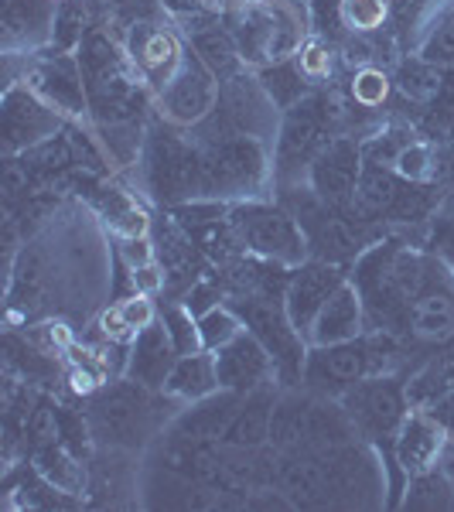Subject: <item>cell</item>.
<instances>
[{"label":"cell","mask_w":454,"mask_h":512,"mask_svg":"<svg viewBox=\"0 0 454 512\" xmlns=\"http://www.w3.org/2000/svg\"><path fill=\"white\" fill-rule=\"evenodd\" d=\"M110 229L89 202H65L21 243L4 263L7 325L24 328L35 321L65 318L76 328L99 318L113 291Z\"/></svg>","instance_id":"obj_1"},{"label":"cell","mask_w":454,"mask_h":512,"mask_svg":"<svg viewBox=\"0 0 454 512\" xmlns=\"http://www.w3.org/2000/svg\"><path fill=\"white\" fill-rule=\"evenodd\" d=\"M434 256H424L400 239H379L352 263L349 277L366 304L369 332L403 335L407 311L434 277Z\"/></svg>","instance_id":"obj_2"},{"label":"cell","mask_w":454,"mask_h":512,"mask_svg":"<svg viewBox=\"0 0 454 512\" xmlns=\"http://www.w3.org/2000/svg\"><path fill=\"white\" fill-rule=\"evenodd\" d=\"M185 403L164 390L140 386L134 379L120 376L106 383L89 400V427H93L96 448H120L144 454L168 434Z\"/></svg>","instance_id":"obj_3"},{"label":"cell","mask_w":454,"mask_h":512,"mask_svg":"<svg viewBox=\"0 0 454 512\" xmlns=\"http://www.w3.org/2000/svg\"><path fill=\"white\" fill-rule=\"evenodd\" d=\"M198 198L212 202H253V198H274L277 171H274V147L267 140L226 134L198 144Z\"/></svg>","instance_id":"obj_4"},{"label":"cell","mask_w":454,"mask_h":512,"mask_svg":"<svg viewBox=\"0 0 454 512\" xmlns=\"http://www.w3.org/2000/svg\"><path fill=\"white\" fill-rule=\"evenodd\" d=\"M338 134H342V117H338L335 96L328 89H315L301 103H294L291 110H284L274 137L277 192L308 185L311 161Z\"/></svg>","instance_id":"obj_5"},{"label":"cell","mask_w":454,"mask_h":512,"mask_svg":"<svg viewBox=\"0 0 454 512\" xmlns=\"http://www.w3.org/2000/svg\"><path fill=\"white\" fill-rule=\"evenodd\" d=\"M198 171H202V158H198V144L192 134L154 113V120L147 123V144L137 164V185L144 198L171 205V209L192 202L198 198Z\"/></svg>","instance_id":"obj_6"},{"label":"cell","mask_w":454,"mask_h":512,"mask_svg":"<svg viewBox=\"0 0 454 512\" xmlns=\"http://www.w3.org/2000/svg\"><path fill=\"white\" fill-rule=\"evenodd\" d=\"M400 373V345L390 332H366L352 342L338 345H308L301 383L315 393L342 396L369 376Z\"/></svg>","instance_id":"obj_7"},{"label":"cell","mask_w":454,"mask_h":512,"mask_svg":"<svg viewBox=\"0 0 454 512\" xmlns=\"http://www.w3.org/2000/svg\"><path fill=\"white\" fill-rule=\"evenodd\" d=\"M229 229L236 236V246L246 256L280 263V267H301L311 260L308 233L284 202L274 198H253V202L229 205Z\"/></svg>","instance_id":"obj_8"},{"label":"cell","mask_w":454,"mask_h":512,"mask_svg":"<svg viewBox=\"0 0 454 512\" xmlns=\"http://www.w3.org/2000/svg\"><path fill=\"white\" fill-rule=\"evenodd\" d=\"M280 117H284V110H280L267 89H263L257 69H243V72H236V76L222 79L219 103H216V110H212V117H205L198 127L188 130V134H192L195 144L226 137V134H243V137L267 140V144L274 147Z\"/></svg>","instance_id":"obj_9"},{"label":"cell","mask_w":454,"mask_h":512,"mask_svg":"<svg viewBox=\"0 0 454 512\" xmlns=\"http://www.w3.org/2000/svg\"><path fill=\"white\" fill-rule=\"evenodd\" d=\"M226 304L243 318L246 332L260 338V345L274 355L277 373L284 386H301L304 359H308V338L294 328L280 294H226Z\"/></svg>","instance_id":"obj_10"},{"label":"cell","mask_w":454,"mask_h":512,"mask_svg":"<svg viewBox=\"0 0 454 512\" xmlns=\"http://www.w3.org/2000/svg\"><path fill=\"white\" fill-rule=\"evenodd\" d=\"M338 400L349 410L352 424H356V434L369 444H393L396 431H400V424L410 414L407 379L400 373L362 379V383L345 390Z\"/></svg>","instance_id":"obj_11"},{"label":"cell","mask_w":454,"mask_h":512,"mask_svg":"<svg viewBox=\"0 0 454 512\" xmlns=\"http://www.w3.org/2000/svg\"><path fill=\"white\" fill-rule=\"evenodd\" d=\"M69 120L45 103L28 82H14L0 99V137H4V158H21L48 140L62 137Z\"/></svg>","instance_id":"obj_12"},{"label":"cell","mask_w":454,"mask_h":512,"mask_svg":"<svg viewBox=\"0 0 454 512\" xmlns=\"http://www.w3.org/2000/svg\"><path fill=\"white\" fill-rule=\"evenodd\" d=\"M123 52H127V62L137 72V79L151 89V96H158L185 62L188 41L171 18H140L123 35Z\"/></svg>","instance_id":"obj_13"},{"label":"cell","mask_w":454,"mask_h":512,"mask_svg":"<svg viewBox=\"0 0 454 512\" xmlns=\"http://www.w3.org/2000/svg\"><path fill=\"white\" fill-rule=\"evenodd\" d=\"M21 82H28L69 123L89 120V82L76 52H52L48 48L41 55H31Z\"/></svg>","instance_id":"obj_14"},{"label":"cell","mask_w":454,"mask_h":512,"mask_svg":"<svg viewBox=\"0 0 454 512\" xmlns=\"http://www.w3.org/2000/svg\"><path fill=\"white\" fill-rule=\"evenodd\" d=\"M219 89H222V82L216 72L188 48L175 79L154 96V113L181 130H192L205 117H212V110H216V103H219Z\"/></svg>","instance_id":"obj_15"},{"label":"cell","mask_w":454,"mask_h":512,"mask_svg":"<svg viewBox=\"0 0 454 512\" xmlns=\"http://www.w3.org/2000/svg\"><path fill=\"white\" fill-rule=\"evenodd\" d=\"M59 0H0V55H41L55 45Z\"/></svg>","instance_id":"obj_16"},{"label":"cell","mask_w":454,"mask_h":512,"mask_svg":"<svg viewBox=\"0 0 454 512\" xmlns=\"http://www.w3.org/2000/svg\"><path fill=\"white\" fill-rule=\"evenodd\" d=\"M362 140L352 134H338L321 147V154L311 161L308 185L328 205H349L362 178Z\"/></svg>","instance_id":"obj_17"},{"label":"cell","mask_w":454,"mask_h":512,"mask_svg":"<svg viewBox=\"0 0 454 512\" xmlns=\"http://www.w3.org/2000/svg\"><path fill=\"white\" fill-rule=\"evenodd\" d=\"M349 277L345 274L342 263H328V260H315L311 256L308 263L291 270V280H287V291H284V308L291 315L294 328L308 338L311 325L321 315V308L328 304V297L338 291V284Z\"/></svg>","instance_id":"obj_18"},{"label":"cell","mask_w":454,"mask_h":512,"mask_svg":"<svg viewBox=\"0 0 454 512\" xmlns=\"http://www.w3.org/2000/svg\"><path fill=\"white\" fill-rule=\"evenodd\" d=\"M403 335L427 345L454 342V274L441 260L434 263V277L427 291L410 304Z\"/></svg>","instance_id":"obj_19"},{"label":"cell","mask_w":454,"mask_h":512,"mask_svg":"<svg viewBox=\"0 0 454 512\" xmlns=\"http://www.w3.org/2000/svg\"><path fill=\"white\" fill-rule=\"evenodd\" d=\"M216 369H219V386L222 390H236V393H250L257 386L280 383L277 362L274 355L260 345V338H253L250 332H243L239 338L216 352Z\"/></svg>","instance_id":"obj_20"},{"label":"cell","mask_w":454,"mask_h":512,"mask_svg":"<svg viewBox=\"0 0 454 512\" xmlns=\"http://www.w3.org/2000/svg\"><path fill=\"white\" fill-rule=\"evenodd\" d=\"M444 444H448V434H444V427L437 424V420L427 414V410L410 407V414L400 424V431H396L390 448H393L396 465L403 468V475L414 478L420 472H431V468H437Z\"/></svg>","instance_id":"obj_21"},{"label":"cell","mask_w":454,"mask_h":512,"mask_svg":"<svg viewBox=\"0 0 454 512\" xmlns=\"http://www.w3.org/2000/svg\"><path fill=\"white\" fill-rule=\"evenodd\" d=\"M369 332V318H366V304H362L359 287L352 284V277H345L338 284V291L328 297V304L321 308V315L315 318L308 332V345H338V342H352V338Z\"/></svg>","instance_id":"obj_22"},{"label":"cell","mask_w":454,"mask_h":512,"mask_svg":"<svg viewBox=\"0 0 454 512\" xmlns=\"http://www.w3.org/2000/svg\"><path fill=\"white\" fill-rule=\"evenodd\" d=\"M243 396L246 393H236V390H216L212 396H205V400L188 403V407H181V414L175 417V424H171L168 431L185 437V441L219 444L222 437H226L229 424H233Z\"/></svg>","instance_id":"obj_23"},{"label":"cell","mask_w":454,"mask_h":512,"mask_svg":"<svg viewBox=\"0 0 454 512\" xmlns=\"http://www.w3.org/2000/svg\"><path fill=\"white\" fill-rule=\"evenodd\" d=\"M89 205L96 209V216L103 219V226L110 229L113 239L151 236V212H147V205H144V195H140L137 188H130L127 181L103 185Z\"/></svg>","instance_id":"obj_24"},{"label":"cell","mask_w":454,"mask_h":512,"mask_svg":"<svg viewBox=\"0 0 454 512\" xmlns=\"http://www.w3.org/2000/svg\"><path fill=\"white\" fill-rule=\"evenodd\" d=\"M178 362V349L171 342L164 321L144 328L134 342H130V359H127V379H134L140 386H151V390H164L171 369Z\"/></svg>","instance_id":"obj_25"},{"label":"cell","mask_w":454,"mask_h":512,"mask_svg":"<svg viewBox=\"0 0 454 512\" xmlns=\"http://www.w3.org/2000/svg\"><path fill=\"white\" fill-rule=\"evenodd\" d=\"M280 390H284V383H267L246 393L222 444H233V448H263V444H270V420H274Z\"/></svg>","instance_id":"obj_26"},{"label":"cell","mask_w":454,"mask_h":512,"mask_svg":"<svg viewBox=\"0 0 454 512\" xmlns=\"http://www.w3.org/2000/svg\"><path fill=\"white\" fill-rule=\"evenodd\" d=\"M219 386V369H216V352L209 349H198L192 355H178L175 369H171L168 383H164V393L175 396L178 403H195L212 396Z\"/></svg>","instance_id":"obj_27"},{"label":"cell","mask_w":454,"mask_h":512,"mask_svg":"<svg viewBox=\"0 0 454 512\" xmlns=\"http://www.w3.org/2000/svg\"><path fill=\"white\" fill-rule=\"evenodd\" d=\"M444 79H448V69L427 62L424 55L407 52L400 55L393 65V89L403 99H410L414 106H431L444 89Z\"/></svg>","instance_id":"obj_28"},{"label":"cell","mask_w":454,"mask_h":512,"mask_svg":"<svg viewBox=\"0 0 454 512\" xmlns=\"http://www.w3.org/2000/svg\"><path fill=\"white\" fill-rule=\"evenodd\" d=\"M35 468L38 475L45 478L48 489L62 492V495H86L89 482H93V472L89 465L79 458L76 451H69L65 444H55V448L35 451Z\"/></svg>","instance_id":"obj_29"},{"label":"cell","mask_w":454,"mask_h":512,"mask_svg":"<svg viewBox=\"0 0 454 512\" xmlns=\"http://www.w3.org/2000/svg\"><path fill=\"white\" fill-rule=\"evenodd\" d=\"M257 76L263 82V89L270 93V99L280 106V110H291L294 103H301L308 93H315V86L308 82V76L301 72L297 59H284V62H270L257 69Z\"/></svg>","instance_id":"obj_30"},{"label":"cell","mask_w":454,"mask_h":512,"mask_svg":"<svg viewBox=\"0 0 454 512\" xmlns=\"http://www.w3.org/2000/svg\"><path fill=\"white\" fill-rule=\"evenodd\" d=\"M400 509H420V512H448L454 509V482L441 468H431V472H420L407 482L400 499Z\"/></svg>","instance_id":"obj_31"},{"label":"cell","mask_w":454,"mask_h":512,"mask_svg":"<svg viewBox=\"0 0 454 512\" xmlns=\"http://www.w3.org/2000/svg\"><path fill=\"white\" fill-rule=\"evenodd\" d=\"M349 96L352 103L369 113H379L393 96V72L386 65H366L349 72Z\"/></svg>","instance_id":"obj_32"},{"label":"cell","mask_w":454,"mask_h":512,"mask_svg":"<svg viewBox=\"0 0 454 512\" xmlns=\"http://www.w3.org/2000/svg\"><path fill=\"white\" fill-rule=\"evenodd\" d=\"M417 55H424L427 62L441 65V69H454V0L437 11V18L427 28L424 41H420Z\"/></svg>","instance_id":"obj_33"},{"label":"cell","mask_w":454,"mask_h":512,"mask_svg":"<svg viewBox=\"0 0 454 512\" xmlns=\"http://www.w3.org/2000/svg\"><path fill=\"white\" fill-rule=\"evenodd\" d=\"M349 35H379L393 24V0H342Z\"/></svg>","instance_id":"obj_34"},{"label":"cell","mask_w":454,"mask_h":512,"mask_svg":"<svg viewBox=\"0 0 454 512\" xmlns=\"http://www.w3.org/2000/svg\"><path fill=\"white\" fill-rule=\"evenodd\" d=\"M243 332H246L243 318H239L226 301L216 304L212 311H205V315H198V335H202V349H209V352L226 349V345L233 342V338L243 335Z\"/></svg>","instance_id":"obj_35"},{"label":"cell","mask_w":454,"mask_h":512,"mask_svg":"<svg viewBox=\"0 0 454 512\" xmlns=\"http://www.w3.org/2000/svg\"><path fill=\"white\" fill-rule=\"evenodd\" d=\"M294 59H297L301 72L308 76V82L315 89L328 86V79L335 76V65H342L338 45H332V41H325V38H315V35H311V41L301 48V52L294 55Z\"/></svg>","instance_id":"obj_36"},{"label":"cell","mask_w":454,"mask_h":512,"mask_svg":"<svg viewBox=\"0 0 454 512\" xmlns=\"http://www.w3.org/2000/svg\"><path fill=\"white\" fill-rule=\"evenodd\" d=\"M393 171L400 178L414 181V185H431V181L437 178V151H434V144H431V140H424V137L410 140V144L400 151V158H396Z\"/></svg>","instance_id":"obj_37"},{"label":"cell","mask_w":454,"mask_h":512,"mask_svg":"<svg viewBox=\"0 0 454 512\" xmlns=\"http://www.w3.org/2000/svg\"><path fill=\"white\" fill-rule=\"evenodd\" d=\"M161 321H164V328H168V335H171V342H175L178 355H192V352L202 349L198 318L185 308V301L168 304V308L161 311Z\"/></svg>","instance_id":"obj_38"},{"label":"cell","mask_w":454,"mask_h":512,"mask_svg":"<svg viewBox=\"0 0 454 512\" xmlns=\"http://www.w3.org/2000/svg\"><path fill=\"white\" fill-rule=\"evenodd\" d=\"M82 38H86V7H82V0H59L52 52H79Z\"/></svg>","instance_id":"obj_39"},{"label":"cell","mask_w":454,"mask_h":512,"mask_svg":"<svg viewBox=\"0 0 454 512\" xmlns=\"http://www.w3.org/2000/svg\"><path fill=\"white\" fill-rule=\"evenodd\" d=\"M308 14H311V31H315V38H325V41H332V45H342V41L349 38L342 0H308Z\"/></svg>","instance_id":"obj_40"},{"label":"cell","mask_w":454,"mask_h":512,"mask_svg":"<svg viewBox=\"0 0 454 512\" xmlns=\"http://www.w3.org/2000/svg\"><path fill=\"white\" fill-rule=\"evenodd\" d=\"M113 308H117L123 325H127L134 335H140L144 328H151V325H158V321H161L158 304H154V297L144 294V291H134L127 297H120V301H113Z\"/></svg>","instance_id":"obj_41"},{"label":"cell","mask_w":454,"mask_h":512,"mask_svg":"<svg viewBox=\"0 0 454 512\" xmlns=\"http://www.w3.org/2000/svg\"><path fill=\"white\" fill-rule=\"evenodd\" d=\"M117 246V263H123L127 270L147 267V263L158 260V246L151 236H130V239H113Z\"/></svg>","instance_id":"obj_42"},{"label":"cell","mask_w":454,"mask_h":512,"mask_svg":"<svg viewBox=\"0 0 454 512\" xmlns=\"http://www.w3.org/2000/svg\"><path fill=\"white\" fill-rule=\"evenodd\" d=\"M130 280H134V291L158 297L164 291V284H168V274H164V263L154 260V263H147V267L130 270Z\"/></svg>","instance_id":"obj_43"},{"label":"cell","mask_w":454,"mask_h":512,"mask_svg":"<svg viewBox=\"0 0 454 512\" xmlns=\"http://www.w3.org/2000/svg\"><path fill=\"white\" fill-rule=\"evenodd\" d=\"M226 301V294L219 291V287L212 284H192V291L185 294V308L192 311V315H205V311H212L216 304Z\"/></svg>","instance_id":"obj_44"},{"label":"cell","mask_w":454,"mask_h":512,"mask_svg":"<svg viewBox=\"0 0 454 512\" xmlns=\"http://www.w3.org/2000/svg\"><path fill=\"white\" fill-rule=\"evenodd\" d=\"M424 410L437 420V424L444 427V434H448L451 441H454V383L444 393H437Z\"/></svg>","instance_id":"obj_45"}]
</instances>
